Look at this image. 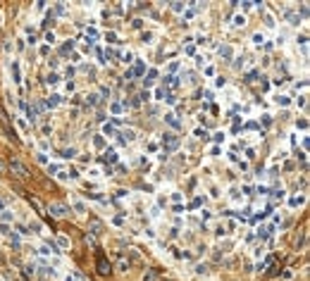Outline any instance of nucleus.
Returning a JSON list of instances; mask_svg holds the SVG:
<instances>
[{
	"mask_svg": "<svg viewBox=\"0 0 310 281\" xmlns=\"http://www.w3.org/2000/svg\"><path fill=\"white\" fill-rule=\"evenodd\" d=\"M10 172H14V176H19V179L29 176V169L19 162V160H10Z\"/></svg>",
	"mask_w": 310,
	"mask_h": 281,
	"instance_id": "1",
	"label": "nucleus"
},
{
	"mask_svg": "<svg viewBox=\"0 0 310 281\" xmlns=\"http://www.w3.org/2000/svg\"><path fill=\"white\" fill-rule=\"evenodd\" d=\"M98 272H100V274H108V272H110V264L105 262V257H103V255H98Z\"/></svg>",
	"mask_w": 310,
	"mask_h": 281,
	"instance_id": "2",
	"label": "nucleus"
}]
</instances>
